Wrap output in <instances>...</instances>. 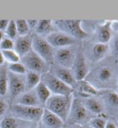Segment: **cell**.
<instances>
[{"label":"cell","mask_w":118,"mask_h":128,"mask_svg":"<svg viewBox=\"0 0 118 128\" xmlns=\"http://www.w3.org/2000/svg\"><path fill=\"white\" fill-rule=\"evenodd\" d=\"M10 110L14 118L30 123H38L40 121V118H41V116L43 114V107L27 106L12 104L10 106Z\"/></svg>","instance_id":"cell-6"},{"label":"cell","mask_w":118,"mask_h":128,"mask_svg":"<svg viewBox=\"0 0 118 128\" xmlns=\"http://www.w3.org/2000/svg\"><path fill=\"white\" fill-rule=\"evenodd\" d=\"M10 20H0V31L5 32L6 29L8 26Z\"/></svg>","instance_id":"cell-37"},{"label":"cell","mask_w":118,"mask_h":128,"mask_svg":"<svg viewBox=\"0 0 118 128\" xmlns=\"http://www.w3.org/2000/svg\"><path fill=\"white\" fill-rule=\"evenodd\" d=\"M32 51L40 56L47 64H53V56L55 48L47 41L46 38L33 34Z\"/></svg>","instance_id":"cell-8"},{"label":"cell","mask_w":118,"mask_h":128,"mask_svg":"<svg viewBox=\"0 0 118 128\" xmlns=\"http://www.w3.org/2000/svg\"><path fill=\"white\" fill-rule=\"evenodd\" d=\"M80 100L82 102L84 106L93 115L96 116L105 114L104 105H103V102L98 95L85 98H80Z\"/></svg>","instance_id":"cell-18"},{"label":"cell","mask_w":118,"mask_h":128,"mask_svg":"<svg viewBox=\"0 0 118 128\" xmlns=\"http://www.w3.org/2000/svg\"><path fill=\"white\" fill-rule=\"evenodd\" d=\"M116 92L118 94V66H117V88H116Z\"/></svg>","instance_id":"cell-44"},{"label":"cell","mask_w":118,"mask_h":128,"mask_svg":"<svg viewBox=\"0 0 118 128\" xmlns=\"http://www.w3.org/2000/svg\"><path fill=\"white\" fill-rule=\"evenodd\" d=\"M7 70L17 75H25L26 72H27V69L20 61L17 62V63L8 64V69Z\"/></svg>","instance_id":"cell-32"},{"label":"cell","mask_w":118,"mask_h":128,"mask_svg":"<svg viewBox=\"0 0 118 128\" xmlns=\"http://www.w3.org/2000/svg\"><path fill=\"white\" fill-rule=\"evenodd\" d=\"M80 46V45H76L56 48L54 52L53 64L71 68Z\"/></svg>","instance_id":"cell-10"},{"label":"cell","mask_w":118,"mask_h":128,"mask_svg":"<svg viewBox=\"0 0 118 128\" xmlns=\"http://www.w3.org/2000/svg\"><path fill=\"white\" fill-rule=\"evenodd\" d=\"M53 22L57 31L64 32L80 42H83L89 36L81 27V20H56Z\"/></svg>","instance_id":"cell-4"},{"label":"cell","mask_w":118,"mask_h":128,"mask_svg":"<svg viewBox=\"0 0 118 128\" xmlns=\"http://www.w3.org/2000/svg\"><path fill=\"white\" fill-rule=\"evenodd\" d=\"M30 122L22 121L14 117H6L0 122V128H27Z\"/></svg>","instance_id":"cell-23"},{"label":"cell","mask_w":118,"mask_h":128,"mask_svg":"<svg viewBox=\"0 0 118 128\" xmlns=\"http://www.w3.org/2000/svg\"><path fill=\"white\" fill-rule=\"evenodd\" d=\"M14 22H15L18 36H24L31 34V30L29 29L27 21L25 20H16Z\"/></svg>","instance_id":"cell-29"},{"label":"cell","mask_w":118,"mask_h":128,"mask_svg":"<svg viewBox=\"0 0 118 128\" xmlns=\"http://www.w3.org/2000/svg\"><path fill=\"white\" fill-rule=\"evenodd\" d=\"M72 100V94L68 95V96L51 94L43 107L57 115L65 123L69 114Z\"/></svg>","instance_id":"cell-2"},{"label":"cell","mask_w":118,"mask_h":128,"mask_svg":"<svg viewBox=\"0 0 118 128\" xmlns=\"http://www.w3.org/2000/svg\"><path fill=\"white\" fill-rule=\"evenodd\" d=\"M114 120H115V121H116V122H118V116H117V118H116L115 119H114Z\"/></svg>","instance_id":"cell-46"},{"label":"cell","mask_w":118,"mask_h":128,"mask_svg":"<svg viewBox=\"0 0 118 128\" xmlns=\"http://www.w3.org/2000/svg\"><path fill=\"white\" fill-rule=\"evenodd\" d=\"M14 104L27 106H42L38 99L35 90H27L14 99ZM43 107V106H42Z\"/></svg>","instance_id":"cell-20"},{"label":"cell","mask_w":118,"mask_h":128,"mask_svg":"<svg viewBox=\"0 0 118 128\" xmlns=\"http://www.w3.org/2000/svg\"><path fill=\"white\" fill-rule=\"evenodd\" d=\"M36 128H45V127H44V126L42 125V124L39 122L37 123V125H36Z\"/></svg>","instance_id":"cell-43"},{"label":"cell","mask_w":118,"mask_h":128,"mask_svg":"<svg viewBox=\"0 0 118 128\" xmlns=\"http://www.w3.org/2000/svg\"><path fill=\"white\" fill-rule=\"evenodd\" d=\"M105 20H81V27L83 30L90 35L94 31L99 24L104 22Z\"/></svg>","instance_id":"cell-27"},{"label":"cell","mask_w":118,"mask_h":128,"mask_svg":"<svg viewBox=\"0 0 118 128\" xmlns=\"http://www.w3.org/2000/svg\"><path fill=\"white\" fill-rule=\"evenodd\" d=\"M8 81H7V70L2 69L0 71V96H5L7 94Z\"/></svg>","instance_id":"cell-31"},{"label":"cell","mask_w":118,"mask_h":128,"mask_svg":"<svg viewBox=\"0 0 118 128\" xmlns=\"http://www.w3.org/2000/svg\"><path fill=\"white\" fill-rule=\"evenodd\" d=\"M105 128H117V122L114 119L109 118L108 121H107L106 126Z\"/></svg>","instance_id":"cell-38"},{"label":"cell","mask_w":118,"mask_h":128,"mask_svg":"<svg viewBox=\"0 0 118 128\" xmlns=\"http://www.w3.org/2000/svg\"><path fill=\"white\" fill-rule=\"evenodd\" d=\"M20 62L24 65L27 71L35 72L41 75L48 72L51 66L41 57L39 56L34 51H32V49L24 56L20 57Z\"/></svg>","instance_id":"cell-7"},{"label":"cell","mask_w":118,"mask_h":128,"mask_svg":"<svg viewBox=\"0 0 118 128\" xmlns=\"http://www.w3.org/2000/svg\"><path fill=\"white\" fill-rule=\"evenodd\" d=\"M90 68L91 64L88 63L86 57L84 56L80 46L74 62H73L71 67V70L75 79L76 80V82L81 81V80H85L86 76H88V72L90 71Z\"/></svg>","instance_id":"cell-13"},{"label":"cell","mask_w":118,"mask_h":128,"mask_svg":"<svg viewBox=\"0 0 118 128\" xmlns=\"http://www.w3.org/2000/svg\"><path fill=\"white\" fill-rule=\"evenodd\" d=\"M2 54L4 58V60L6 61L8 64H13L17 63L20 61V56L18 55L15 51L13 50H3L2 51Z\"/></svg>","instance_id":"cell-30"},{"label":"cell","mask_w":118,"mask_h":128,"mask_svg":"<svg viewBox=\"0 0 118 128\" xmlns=\"http://www.w3.org/2000/svg\"><path fill=\"white\" fill-rule=\"evenodd\" d=\"M100 91L88 82L86 80L77 81L74 86L72 87V96L76 98H85L88 97L97 96Z\"/></svg>","instance_id":"cell-16"},{"label":"cell","mask_w":118,"mask_h":128,"mask_svg":"<svg viewBox=\"0 0 118 128\" xmlns=\"http://www.w3.org/2000/svg\"><path fill=\"white\" fill-rule=\"evenodd\" d=\"M94 116L95 115L91 114L84 106V105L82 104V102H80V99L73 98L71 109H70L67 121L65 122V126L75 124V125L85 126L88 125L90 119Z\"/></svg>","instance_id":"cell-5"},{"label":"cell","mask_w":118,"mask_h":128,"mask_svg":"<svg viewBox=\"0 0 118 128\" xmlns=\"http://www.w3.org/2000/svg\"><path fill=\"white\" fill-rule=\"evenodd\" d=\"M5 37V35H4V32H2L0 31V42L2 40V39Z\"/></svg>","instance_id":"cell-42"},{"label":"cell","mask_w":118,"mask_h":128,"mask_svg":"<svg viewBox=\"0 0 118 128\" xmlns=\"http://www.w3.org/2000/svg\"><path fill=\"white\" fill-rule=\"evenodd\" d=\"M118 60L108 56L92 65L85 80L98 91H116Z\"/></svg>","instance_id":"cell-1"},{"label":"cell","mask_w":118,"mask_h":128,"mask_svg":"<svg viewBox=\"0 0 118 128\" xmlns=\"http://www.w3.org/2000/svg\"><path fill=\"white\" fill-rule=\"evenodd\" d=\"M4 58H3V56L2 54V52L1 50H0V66H2V65H3V64H4Z\"/></svg>","instance_id":"cell-41"},{"label":"cell","mask_w":118,"mask_h":128,"mask_svg":"<svg viewBox=\"0 0 118 128\" xmlns=\"http://www.w3.org/2000/svg\"><path fill=\"white\" fill-rule=\"evenodd\" d=\"M26 21H27V26H28L29 29H30L31 32V31H34L35 27L37 26L39 20H27Z\"/></svg>","instance_id":"cell-36"},{"label":"cell","mask_w":118,"mask_h":128,"mask_svg":"<svg viewBox=\"0 0 118 128\" xmlns=\"http://www.w3.org/2000/svg\"><path fill=\"white\" fill-rule=\"evenodd\" d=\"M57 31L55 27L54 22L51 20H39L37 26L35 28V35H37L42 37H47V36Z\"/></svg>","instance_id":"cell-22"},{"label":"cell","mask_w":118,"mask_h":128,"mask_svg":"<svg viewBox=\"0 0 118 128\" xmlns=\"http://www.w3.org/2000/svg\"><path fill=\"white\" fill-rule=\"evenodd\" d=\"M63 128H66V126H64V127H63Z\"/></svg>","instance_id":"cell-49"},{"label":"cell","mask_w":118,"mask_h":128,"mask_svg":"<svg viewBox=\"0 0 118 128\" xmlns=\"http://www.w3.org/2000/svg\"><path fill=\"white\" fill-rule=\"evenodd\" d=\"M85 128H93V127H90V126H85Z\"/></svg>","instance_id":"cell-47"},{"label":"cell","mask_w":118,"mask_h":128,"mask_svg":"<svg viewBox=\"0 0 118 128\" xmlns=\"http://www.w3.org/2000/svg\"><path fill=\"white\" fill-rule=\"evenodd\" d=\"M108 119L109 118L105 114L96 115L90 119L87 126L93 128H105Z\"/></svg>","instance_id":"cell-26"},{"label":"cell","mask_w":118,"mask_h":128,"mask_svg":"<svg viewBox=\"0 0 118 128\" xmlns=\"http://www.w3.org/2000/svg\"><path fill=\"white\" fill-rule=\"evenodd\" d=\"M41 82L47 86L51 94L64 96L72 94V88L56 78L49 71L41 75Z\"/></svg>","instance_id":"cell-9"},{"label":"cell","mask_w":118,"mask_h":128,"mask_svg":"<svg viewBox=\"0 0 118 128\" xmlns=\"http://www.w3.org/2000/svg\"><path fill=\"white\" fill-rule=\"evenodd\" d=\"M41 82V74L35 72L27 71L25 74V83L27 90H34Z\"/></svg>","instance_id":"cell-24"},{"label":"cell","mask_w":118,"mask_h":128,"mask_svg":"<svg viewBox=\"0 0 118 128\" xmlns=\"http://www.w3.org/2000/svg\"><path fill=\"white\" fill-rule=\"evenodd\" d=\"M113 30L111 28V20H105L103 23L99 24L94 29V31L89 35L88 40L93 43L108 44L113 36Z\"/></svg>","instance_id":"cell-12"},{"label":"cell","mask_w":118,"mask_h":128,"mask_svg":"<svg viewBox=\"0 0 118 128\" xmlns=\"http://www.w3.org/2000/svg\"><path fill=\"white\" fill-rule=\"evenodd\" d=\"M98 96L101 99L105 114L109 118L115 119L118 116V94L113 90L100 91Z\"/></svg>","instance_id":"cell-11"},{"label":"cell","mask_w":118,"mask_h":128,"mask_svg":"<svg viewBox=\"0 0 118 128\" xmlns=\"http://www.w3.org/2000/svg\"><path fill=\"white\" fill-rule=\"evenodd\" d=\"M34 90L35 91L36 95H37L40 104H41L42 106L43 107L47 101L48 100L49 98L51 96V92L42 82H40L39 85L36 86Z\"/></svg>","instance_id":"cell-25"},{"label":"cell","mask_w":118,"mask_h":128,"mask_svg":"<svg viewBox=\"0 0 118 128\" xmlns=\"http://www.w3.org/2000/svg\"><path fill=\"white\" fill-rule=\"evenodd\" d=\"M111 28L113 33L118 34V20H111Z\"/></svg>","instance_id":"cell-39"},{"label":"cell","mask_w":118,"mask_h":128,"mask_svg":"<svg viewBox=\"0 0 118 128\" xmlns=\"http://www.w3.org/2000/svg\"><path fill=\"white\" fill-rule=\"evenodd\" d=\"M36 125H37V123H36V124H32V125H30L27 128H36Z\"/></svg>","instance_id":"cell-45"},{"label":"cell","mask_w":118,"mask_h":128,"mask_svg":"<svg viewBox=\"0 0 118 128\" xmlns=\"http://www.w3.org/2000/svg\"><path fill=\"white\" fill-rule=\"evenodd\" d=\"M65 126H66V128H85V126H80V125H75V124H73V125H67Z\"/></svg>","instance_id":"cell-40"},{"label":"cell","mask_w":118,"mask_h":128,"mask_svg":"<svg viewBox=\"0 0 118 128\" xmlns=\"http://www.w3.org/2000/svg\"><path fill=\"white\" fill-rule=\"evenodd\" d=\"M80 48L84 56L86 57L91 66L109 56L108 44L93 43L88 40H85L81 42Z\"/></svg>","instance_id":"cell-3"},{"label":"cell","mask_w":118,"mask_h":128,"mask_svg":"<svg viewBox=\"0 0 118 128\" xmlns=\"http://www.w3.org/2000/svg\"><path fill=\"white\" fill-rule=\"evenodd\" d=\"M4 35L6 37L9 38L10 40H14L15 38L18 36L17 34V30H16V26H15V22L14 20H10L8 26H7L6 31L4 32Z\"/></svg>","instance_id":"cell-33"},{"label":"cell","mask_w":118,"mask_h":128,"mask_svg":"<svg viewBox=\"0 0 118 128\" xmlns=\"http://www.w3.org/2000/svg\"><path fill=\"white\" fill-rule=\"evenodd\" d=\"M39 122L45 128H63L65 126V123L61 118L44 107Z\"/></svg>","instance_id":"cell-21"},{"label":"cell","mask_w":118,"mask_h":128,"mask_svg":"<svg viewBox=\"0 0 118 128\" xmlns=\"http://www.w3.org/2000/svg\"><path fill=\"white\" fill-rule=\"evenodd\" d=\"M117 128H118V122H117Z\"/></svg>","instance_id":"cell-48"},{"label":"cell","mask_w":118,"mask_h":128,"mask_svg":"<svg viewBox=\"0 0 118 128\" xmlns=\"http://www.w3.org/2000/svg\"><path fill=\"white\" fill-rule=\"evenodd\" d=\"M33 35L17 36L14 40V50L20 57L24 56L32 49Z\"/></svg>","instance_id":"cell-19"},{"label":"cell","mask_w":118,"mask_h":128,"mask_svg":"<svg viewBox=\"0 0 118 128\" xmlns=\"http://www.w3.org/2000/svg\"><path fill=\"white\" fill-rule=\"evenodd\" d=\"M49 72L56 78L60 79L61 82L71 87L72 89L76 82V80L73 76L71 68L63 67L56 64H52L50 66Z\"/></svg>","instance_id":"cell-17"},{"label":"cell","mask_w":118,"mask_h":128,"mask_svg":"<svg viewBox=\"0 0 118 128\" xmlns=\"http://www.w3.org/2000/svg\"><path fill=\"white\" fill-rule=\"evenodd\" d=\"M14 49V40L7 37L2 39V40L0 42V50H13Z\"/></svg>","instance_id":"cell-34"},{"label":"cell","mask_w":118,"mask_h":128,"mask_svg":"<svg viewBox=\"0 0 118 128\" xmlns=\"http://www.w3.org/2000/svg\"><path fill=\"white\" fill-rule=\"evenodd\" d=\"M7 109H8V106H7L6 102L4 100L0 99V118L5 114Z\"/></svg>","instance_id":"cell-35"},{"label":"cell","mask_w":118,"mask_h":128,"mask_svg":"<svg viewBox=\"0 0 118 128\" xmlns=\"http://www.w3.org/2000/svg\"><path fill=\"white\" fill-rule=\"evenodd\" d=\"M109 56L118 60V34L113 33L109 43L108 44Z\"/></svg>","instance_id":"cell-28"},{"label":"cell","mask_w":118,"mask_h":128,"mask_svg":"<svg viewBox=\"0 0 118 128\" xmlns=\"http://www.w3.org/2000/svg\"><path fill=\"white\" fill-rule=\"evenodd\" d=\"M45 38L47 41L51 44V46L53 47L55 49L81 44V42L79 40L59 31L54 32L53 33L50 34Z\"/></svg>","instance_id":"cell-14"},{"label":"cell","mask_w":118,"mask_h":128,"mask_svg":"<svg viewBox=\"0 0 118 128\" xmlns=\"http://www.w3.org/2000/svg\"><path fill=\"white\" fill-rule=\"evenodd\" d=\"M7 81H8L7 93L10 94V96L13 98V100L21 94L27 91L25 75L14 74L7 70Z\"/></svg>","instance_id":"cell-15"}]
</instances>
